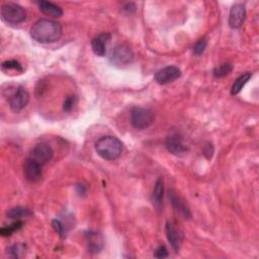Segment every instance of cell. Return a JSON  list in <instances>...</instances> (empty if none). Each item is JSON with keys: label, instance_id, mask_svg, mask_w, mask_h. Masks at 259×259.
I'll use <instances>...</instances> for the list:
<instances>
[{"label": "cell", "instance_id": "22", "mask_svg": "<svg viewBox=\"0 0 259 259\" xmlns=\"http://www.w3.org/2000/svg\"><path fill=\"white\" fill-rule=\"evenodd\" d=\"M8 253L10 254L11 257L13 258H20L23 254H24V251H25V245L23 244H14L12 246H10L8 249H7Z\"/></svg>", "mask_w": 259, "mask_h": 259}, {"label": "cell", "instance_id": "28", "mask_svg": "<svg viewBox=\"0 0 259 259\" xmlns=\"http://www.w3.org/2000/svg\"><path fill=\"white\" fill-rule=\"evenodd\" d=\"M205 149H207V150H204V155H205L208 159L211 158L212 153H213V148H212V146H211V145H207V146L205 147Z\"/></svg>", "mask_w": 259, "mask_h": 259}, {"label": "cell", "instance_id": "11", "mask_svg": "<svg viewBox=\"0 0 259 259\" xmlns=\"http://www.w3.org/2000/svg\"><path fill=\"white\" fill-rule=\"evenodd\" d=\"M85 240L87 244L88 251L92 254L99 253L104 246V240L101 234L98 232H93L89 231L85 233Z\"/></svg>", "mask_w": 259, "mask_h": 259}, {"label": "cell", "instance_id": "16", "mask_svg": "<svg viewBox=\"0 0 259 259\" xmlns=\"http://www.w3.org/2000/svg\"><path fill=\"white\" fill-rule=\"evenodd\" d=\"M36 4L38 5L39 10L48 16L61 17L63 15V9L57 4H54L49 1H38L36 2Z\"/></svg>", "mask_w": 259, "mask_h": 259}, {"label": "cell", "instance_id": "13", "mask_svg": "<svg viewBox=\"0 0 259 259\" xmlns=\"http://www.w3.org/2000/svg\"><path fill=\"white\" fill-rule=\"evenodd\" d=\"M245 7L242 4H235L232 6L229 13V25L232 28H239L245 20Z\"/></svg>", "mask_w": 259, "mask_h": 259}, {"label": "cell", "instance_id": "14", "mask_svg": "<svg viewBox=\"0 0 259 259\" xmlns=\"http://www.w3.org/2000/svg\"><path fill=\"white\" fill-rule=\"evenodd\" d=\"M110 34L108 32L99 33L91 40V48L96 56L103 57L106 53V46L110 40Z\"/></svg>", "mask_w": 259, "mask_h": 259}, {"label": "cell", "instance_id": "26", "mask_svg": "<svg viewBox=\"0 0 259 259\" xmlns=\"http://www.w3.org/2000/svg\"><path fill=\"white\" fill-rule=\"evenodd\" d=\"M154 257L156 258H166L168 257V251L164 245L159 246L155 252H154Z\"/></svg>", "mask_w": 259, "mask_h": 259}, {"label": "cell", "instance_id": "23", "mask_svg": "<svg viewBox=\"0 0 259 259\" xmlns=\"http://www.w3.org/2000/svg\"><path fill=\"white\" fill-rule=\"evenodd\" d=\"M2 69L3 70H16L19 72H22V70H23L20 63L15 60H10V61H6V62L2 63Z\"/></svg>", "mask_w": 259, "mask_h": 259}, {"label": "cell", "instance_id": "7", "mask_svg": "<svg viewBox=\"0 0 259 259\" xmlns=\"http://www.w3.org/2000/svg\"><path fill=\"white\" fill-rule=\"evenodd\" d=\"M29 101V94L28 92L22 88V87H18L13 94L10 95L9 97V106L10 109L13 112H19L21 111L28 103Z\"/></svg>", "mask_w": 259, "mask_h": 259}, {"label": "cell", "instance_id": "27", "mask_svg": "<svg viewBox=\"0 0 259 259\" xmlns=\"http://www.w3.org/2000/svg\"><path fill=\"white\" fill-rule=\"evenodd\" d=\"M53 226H54L55 230L57 231V233H58L61 237H63V236H64V232H65V228H64L63 224H62L59 220H54V221H53Z\"/></svg>", "mask_w": 259, "mask_h": 259}, {"label": "cell", "instance_id": "1", "mask_svg": "<svg viewBox=\"0 0 259 259\" xmlns=\"http://www.w3.org/2000/svg\"><path fill=\"white\" fill-rule=\"evenodd\" d=\"M30 36L40 44L55 42L62 36V26L51 19H39L31 26Z\"/></svg>", "mask_w": 259, "mask_h": 259}, {"label": "cell", "instance_id": "3", "mask_svg": "<svg viewBox=\"0 0 259 259\" xmlns=\"http://www.w3.org/2000/svg\"><path fill=\"white\" fill-rule=\"evenodd\" d=\"M26 12L16 3H6L1 7V18L9 24H18L25 20Z\"/></svg>", "mask_w": 259, "mask_h": 259}, {"label": "cell", "instance_id": "15", "mask_svg": "<svg viewBox=\"0 0 259 259\" xmlns=\"http://www.w3.org/2000/svg\"><path fill=\"white\" fill-rule=\"evenodd\" d=\"M169 198L176 211L181 213L186 219H189L191 217L190 210L187 207L186 202L174 190H169Z\"/></svg>", "mask_w": 259, "mask_h": 259}, {"label": "cell", "instance_id": "24", "mask_svg": "<svg viewBox=\"0 0 259 259\" xmlns=\"http://www.w3.org/2000/svg\"><path fill=\"white\" fill-rule=\"evenodd\" d=\"M76 101H77V97H76V96H74V95L67 96V98L65 99L64 104H63V109H64L65 111H67V112L71 111L72 108H73V106L75 105Z\"/></svg>", "mask_w": 259, "mask_h": 259}, {"label": "cell", "instance_id": "2", "mask_svg": "<svg viewBox=\"0 0 259 259\" xmlns=\"http://www.w3.org/2000/svg\"><path fill=\"white\" fill-rule=\"evenodd\" d=\"M95 151L104 160H115L121 154L122 144L115 137H102L95 143Z\"/></svg>", "mask_w": 259, "mask_h": 259}, {"label": "cell", "instance_id": "9", "mask_svg": "<svg viewBox=\"0 0 259 259\" xmlns=\"http://www.w3.org/2000/svg\"><path fill=\"white\" fill-rule=\"evenodd\" d=\"M53 156H54V151L51 148V146L45 143H39L33 147L29 157L36 160L40 164L45 165L53 159Z\"/></svg>", "mask_w": 259, "mask_h": 259}, {"label": "cell", "instance_id": "5", "mask_svg": "<svg viewBox=\"0 0 259 259\" xmlns=\"http://www.w3.org/2000/svg\"><path fill=\"white\" fill-rule=\"evenodd\" d=\"M134 54L131 48L124 44L117 45L111 52L110 61L116 66H124L132 63Z\"/></svg>", "mask_w": 259, "mask_h": 259}, {"label": "cell", "instance_id": "17", "mask_svg": "<svg viewBox=\"0 0 259 259\" xmlns=\"http://www.w3.org/2000/svg\"><path fill=\"white\" fill-rule=\"evenodd\" d=\"M163 195H164V182L162 179H158L153 189V204L158 210L162 208Z\"/></svg>", "mask_w": 259, "mask_h": 259}, {"label": "cell", "instance_id": "25", "mask_svg": "<svg viewBox=\"0 0 259 259\" xmlns=\"http://www.w3.org/2000/svg\"><path fill=\"white\" fill-rule=\"evenodd\" d=\"M206 48V41L205 39H199L193 47V53L196 56H200Z\"/></svg>", "mask_w": 259, "mask_h": 259}, {"label": "cell", "instance_id": "8", "mask_svg": "<svg viewBox=\"0 0 259 259\" xmlns=\"http://www.w3.org/2000/svg\"><path fill=\"white\" fill-rule=\"evenodd\" d=\"M181 76L180 70L175 66H168L160 69L155 74V81L158 84L165 85L171 83Z\"/></svg>", "mask_w": 259, "mask_h": 259}, {"label": "cell", "instance_id": "20", "mask_svg": "<svg viewBox=\"0 0 259 259\" xmlns=\"http://www.w3.org/2000/svg\"><path fill=\"white\" fill-rule=\"evenodd\" d=\"M22 226H23V223H22L21 221H18V220H17L16 222L12 223L11 225L2 228V229L0 230V235H1L2 237H10L14 232L20 230V229L22 228Z\"/></svg>", "mask_w": 259, "mask_h": 259}, {"label": "cell", "instance_id": "12", "mask_svg": "<svg viewBox=\"0 0 259 259\" xmlns=\"http://www.w3.org/2000/svg\"><path fill=\"white\" fill-rule=\"evenodd\" d=\"M165 145L167 150L174 155H182L187 152V147L183 144L182 138L177 133L168 136Z\"/></svg>", "mask_w": 259, "mask_h": 259}, {"label": "cell", "instance_id": "19", "mask_svg": "<svg viewBox=\"0 0 259 259\" xmlns=\"http://www.w3.org/2000/svg\"><path fill=\"white\" fill-rule=\"evenodd\" d=\"M250 78H251V74L250 73H244L243 75L238 77L235 80V82H234V84H233V86L231 88V94L232 95L238 94L243 89V87L246 85V83L249 81Z\"/></svg>", "mask_w": 259, "mask_h": 259}, {"label": "cell", "instance_id": "6", "mask_svg": "<svg viewBox=\"0 0 259 259\" xmlns=\"http://www.w3.org/2000/svg\"><path fill=\"white\" fill-rule=\"evenodd\" d=\"M42 164L28 157L23 164V174L29 182H37L42 176Z\"/></svg>", "mask_w": 259, "mask_h": 259}, {"label": "cell", "instance_id": "4", "mask_svg": "<svg viewBox=\"0 0 259 259\" xmlns=\"http://www.w3.org/2000/svg\"><path fill=\"white\" fill-rule=\"evenodd\" d=\"M154 118V113L151 109L137 106L131 110V123L137 130H145L149 127L153 123Z\"/></svg>", "mask_w": 259, "mask_h": 259}, {"label": "cell", "instance_id": "10", "mask_svg": "<svg viewBox=\"0 0 259 259\" xmlns=\"http://www.w3.org/2000/svg\"><path fill=\"white\" fill-rule=\"evenodd\" d=\"M165 230L169 243L171 244L175 252H178L183 241L182 232L179 230V228H177V226L173 222H167Z\"/></svg>", "mask_w": 259, "mask_h": 259}, {"label": "cell", "instance_id": "21", "mask_svg": "<svg viewBox=\"0 0 259 259\" xmlns=\"http://www.w3.org/2000/svg\"><path fill=\"white\" fill-rule=\"evenodd\" d=\"M233 70V66L229 63L223 64L221 66H218L213 69V76L217 78H221L224 76H227L228 74H230Z\"/></svg>", "mask_w": 259, "mask_h": 259}, {"label": "cell", "instance_id": "18", "mask_svg": "<svg viewBox=\"0 0 259 259\" xmlns=\"http://www.w3.org/2000/svg\"><path fill=\"white\" fill-rule=\"evenodd\" d=\"M31 214H32L31 210L26 207H23V206L12 207L9 210H7V212H6V215L12 220H20L22 218H26Z\"/></svg>", "mask_w": 259, "mask_h": 259}]
</instances>
